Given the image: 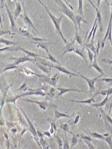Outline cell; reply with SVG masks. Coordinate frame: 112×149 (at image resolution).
Segmentation results:
<instances>
[{
    "mask_svg": "<svg viewBox=\"0 0 112 149\" xmlns=\"http://www.w3.org/2000/svg\"><path fill=\"white\" fill-rule=\"evenodd\" d=\"M72 140H71V145H70V148H73L74 146H75L76 144H78V135H76L74 134H72Z\"/></svg>",
    "mask_w": 112,
    "mask_h": 149,
    "instance_id": "e575fe53",
    "label": "cell"
},
{
    "mask_svg": "<svg viewBox=\"0 0 112 149\" xmlns=\"http://www.w3.org/2000/svg\"><path fill=\"white\" fill-rule=\"evenodd\" d=\"M40 138V144H41V146H43V148H45V146H47V142H45V140H44V138L43 137H41L39 138Z\"/></svg>",
    "mask_w": 112,
    "mask_h": 149,
    "instance_id": "c3c4849f",
    "label": "cell"
},
{
    "mask_svg": "<svg viewBox=\"0 0 112 149\" xmlns=\"http://www.w3.org/2000/svg\"><path fill=\"white\" fill-rule=\"evenodd\" d=\"M1 1L2 4H3V3H4V2H5V0H1Z\"/></svg>",
    "mask_w": 112,
    "mask_h": 149,
    "instance_id": "6125c7cd",
    "label": "cell"
},
{
    "mask_svg": "<svg viewBox=\"0 0 112 149\" xmlns=\"http://www.w3.org/2000/svg\"><path fill=\"white\" fill-rule=\"evenodd\" d=\"M3 22H2V17L1 15V13H0V27L3 28Z\"/></svg>",
    "mask_w": 112,
    "mask_h": 149,
    "instance_id": "91938a15",
    "label": "cell"
},
{
    "mask_svg": "<svg viewBox=\"0 0 112 149\" xmlns=\"http://www.w3.org/2000/svg\"><path fill=\"white\" fill-rule=\"evenodd\" d=\"M34 43L37 45L38 47H40L41 49H43L44 50H45L47 54L49 53V51L48 49V47H47V44L49 43H42V41H35Z\"/></svg>",
    "mask_w": 112,
    "mask_h": 149,
    "instance_id": "d4e9b609",
    "label": "cell"
},
{
    "mask_svg": "<svg viewBox=\"0 0 112 149\" xmlns=\"http://www.w3.org/2000/svg\"><path fill=\"white\" fill-rule=\"evenodd\" d=\"M97 18H95V21H94V23H93L92 28H91L90 32H89V34H88V37H87V38H86V43L90 42L91 39V37H92V34H93V31H94V29H95V26L97 25Z\"/></svg>",
    "mask_w": 112,
    "mask_h": 149,
    "instance_id": "d6a6232c",
    "label": "cell"
},
{
    "mask_svg": "<svg viewBox=\"0 0 112 149\" xmlns=\"http://www.w3.org/2000/svg\"><path fill=\"white\" fill-rule=\"evenodd\" d=\"M18 31H19L20 34L22 35V36L32 39V40L35 41H39H39H47V39H42V38H39V37H34L32 35L30 34V33H29L27 30L25 29H24V28L18 27Z\"/></svg>",
    "mask_w": 112,
    "mask_h": 149,
    "instance_id": "30bf717a",
    "label": "cell"
},
{
    "mask_svg": "<svg viewBox=\"0 0 112 149\" xmlns=\"http://www.w3.org/2000/svg\"><path fill=\"white\" fill-rule=\"evenodd\" d=\"M91 135L92 136L93 138H97V139L102 140H104V139H105V136L104 135H102V134L97 133V132H94V133H91Z\"/></svg>",
    "mask_w": 112,
    "mask_h": 149,
    "instance_id": "f35d334b",
    "label": "cell"
},
{
    "mask_svg": "<svg viewBox=\"0 0 112 149\" xmlns=\"http://www.w3.org/2000/svg\"><path fill=\"white\" fill-rule=\"evenodd\" d=\"M55 2L57 4L59 8V11L62 12L64 14L67 16L68 18H69L70 20H72L75 26V31H78V26L76 25V15L74 14V12H72V10L68 7L65 2L63 0H55Z\"/></svg>",
    "mask_w": 112,
    "mask_h": 149,
    "instance_id": "6da1fadb",
    "label": "cell"
},
{
    "mask_svg": "<svg viewBox=\"0 0 112 149\" xmlns=\"http://www.w3.org/2000/svg\"><path fill=\"white\" fill-rule=\"evenodd\" d=\"M22 100L26 101V102H28L33 103V104H36L40 107V109H41L43 111H46L47 107L49 106V103L44 102V101H35L32 100H29V99H22Z\"/></svg>",
    "mask_w": 112,
    "mask_h": 149,
    "instance_id": "4fadbf2b",
    "label": "cell"
},
{
    "mask_svg": "<svg viewBox=\"0 0 112 149\" xmlns=\"http://www.w3.org/2000/svg\"><path fill=\"white\" fill-rule=\"evenodd\" d=\"M80 120V115H77L74 120V125H76Z\"/></svg>",
    "mask_w": 112,
    "mask_h": 149,
    "instance_id": "db71d44e",
    "label": "cell"
},
{
    "mask_svg": "<svg viewBox=\"0 0 112 149\" xmlns=\"http://www.w3.org/2000/svg\"><path fill=\"white\" fill-rule=\"evenodd\" d=\"M14 32H12V31H4V30H0V37L2 36H4V35H14Z\"/></svg>",
    "mask_w": 112,
    "mask_h": 149,
    "instance_id": "ee69618b",
    "label": "cell"
},
{
    "mask_svg": "<svg viewBox=\"0 0 112 149\" xmlns=\"http://www.w3.org/2000/svg\"><path fill=\"white\" fill-rule=\"evenodd\" d=\"M12 85L11 86H8V88L6 89V90L4 91L3 94V96H2L1 98H0V116H1V111H2V108H3V105H4V103L6 102V95H7V92L8 90V89H9L10 87H11Z\"/></svg>",
    "mask_w": 112,
    "mask_h": 149,
    "instance_id": "44dd1931",
    "label": "cell"
},
{
    "mask_svg": "<svg viewBox=\"0 0 112 149\" xmlns=\"http://www.w3.org/2000/svg\"><path fill=\"white\" fill-rule=\"evenodd\" d=\"M95 11H96V18L97 19V23L99 24V29H100V31L103 32V22H102V16H101V14L100 10H99V8H97V6L95 8Z\"/></svg>",
    "mask_w": 112,
    "mask_h": 149,
    "instance_id": "ffe728a7",
    "label": "cell"
},
{
    "mask_svg": "<svg viewBox=\"0 0 112 149\" xmlns=\"http://www.w3.org/2000/svg\"><path fill=\"white\" fill-rule=\"evenodd\" d=\"M97 55L95 54V56H94V59H93V62L92 63V65H91V67H93V68H94V69L96 70V71L98 72V73H99L101 74H103V76H107V74H105L104 73V72H103L102 69H101V68L99 67V65H98V63H97Z\"/></svg>",
    "mask_w": 112,
    "mask_h": 149,
    "instance_id": "ac0fdd59",
    "label": "cell"
},
{
    "mask_svg": "<svg viewBox=\"0 0 112 149\" xmlns=\"http://www.w3.org/2000/svg\"><path fill=\"white\" fill-rule=\"evenodd\" d=\"M79 136L80 137V140H88V141H91V142L93 141V138H92L88 136H85V135H82V134H80Z\"/></svg>",
    "mask_w": 112,
    "mask_h": 149,
    "instance_id": "f6af8a7d",
    "label": "cell"
},
{
    "mask_svg": "<svg viewBox=\"0 0 112 149\" xmlns=\"http://www.w3.org/2000/svg\"><path fill=\"white\" fill-rule=\"evenodd\" d=\"M101 1H102V0H97V8L99 7V6H100V3H101ZM104 1H105V2H106V3H107V4H108V5H109V2H108V1H107V0H104Z\"/></svg>",
    "mask_w": 112,
    "mask_h": 149,
    "instance_id": "6f0895ef",
    "label": "cell"
},
{
    "mask_svg": "<svg viewBox=\"0 0 112 149\" xmlns=\"http://www.w3.org/2000/svg\"><path fill=\"white\" fill-rule=\"evenodd\" d=\"M37 1H38V2H39V3H40V4H41V6H42L43 8H44V7H45V4H44V3H43V2H42V1H41V0H37Z\"/></svg>",
    "mask_w": 112,
    "mask_h": 149,
    "instance_id": "94428289",
    "label": "cell"
},
{
    "mask_svg": "<svg viewBox=\"0 0 112 149\" xmlns=\"http://www.w3.org/2000/svg\"><path fill=\"white\" fill-rule=\"evenodd\" d=\"M63 1H64V2H65V3H66V4H67V6H68V7H69V8H70V9H71L72 10H74L73 6H72L71 5V4H70V3H69V1H68V0H63Z\"/></svg>",
    "mask_w": 112,
    "mask_h": 149,
    "instance_id": "11a10c76",
    "label": "cell"
},
{
    "mask_svg": "<svg viewBox=\"0 0 112 149\" xmlns=\"http://www.w3.org/2000/svg\"><path fill=\"white\" fill-rule=\"evenodd\" d=\"M42 78V79L45 81V82H47V84H49V85H51V86L55 87L57 85V81L59 78V75L58 74H55L54 75L51 76V77H48V76H44Z\"/></svg>",
    "mask_w": 112,
    "mask_h": 149,
    "instance_id": "8fae6325",
    "label": "cell"
},
{
    "mask_svg": "<svg viewBox=\"0 0 112 149\" xmlns=\"http://www.w3.org/2000/svg\"><path fill=\"white\" fill-rule=\"evenodd\" d=\"M111 26H112V2L111 3V14H110V18L109 20V24L107 26V29L105 33V35L104 36V38L102 39V41H101V49H103L104 47L105 43L107 39L110 41L111 46H112V37H111Z\"/></svg>",
    "mask_w": 112,
    "mask_h": 149,
    "instance_id": "8992f818",
    "label": "cell"
},
{
    "mask_svg": "<svg viewBox=\"0 0 112 149\" xmlns=\"http://www.w3.org/2000/svg\"><path fill=\"white\" fill-rule=\"evenodd\" d=\"M78 14H79L82 17H84V9L83 4L84 0H78Z\"/></svg>",
    "mask_w": 112,
    "mask_h": 149,
    "instance_id": "4316f807",
    "label": "cell"
},
{
    "mask_svg": "<svg viewBox=\"0 0 112 149\" xmlns=\"http://www.w3.org/2000/svg\"><path fill=\"white\" fill-rule=\"evenodd\" d=\"M109 96L107 95V96H105V98L103 99V100L101 101V102L95 103V104H92L91 105L93 107H97V108H101V107H103V106H105V105L106 104V103L107 102V101H108V100H109Z\"/></svg>",
    "mask_w": 112,
    "mask_h": 149,
    "instance_id": "83f0119b",
    "label": "cell"
},
{
    "mask_svg": "<svg viewBox=\"0 0 112 149\" xmlns=\"http://www.w3.org/2000/svg\"><path fill=\"white\" fill-rule=\"evenodd\" d=\"M101 62H102V63H105L106 64H108V65H112V60H110V59L103 58V59H101Z\"/></svg>",
    "mask_w": 112,
    "mask_h": 149,
    "instance_id": "f907efd6",
    "label": "cell"
},
{
    "mask_svg": "<svg viewBox=\"0 0 112 149\" xmlns=\"http://www.w3.org/2000/svg\"><path fill=\"white\" fill-rule=\"evenodd\" d=\"M55 90L54 87H52V88L49 90V92H47V94H46V95H45V96H46V99L47 100H51V99L55 96Z\"/></svg>",
    "mask_w": 112,
    "mask_h": 149,
    "instance_id": "4dcf8cb0",
    "label": "cell"
},
{
    "mask_svg": "<svg viewBox=\"0 0 112 149\" xmlns=\"http://www.w3.org/2000/svg\"><path fill=\"white\" fill-rule=\"evenodd\" d=\"M59 90V94L57 95V97H60L63 96L64 94H66L68 92H86V91L78 90V89H70V88H57Z\"/></svg>",
    "mask_w": 112,
    "mask_h": 149,
    "instance_id": "5bb4252c",
    "label": "cell"
},
{
    "mask_svg": "<svg viewBox=\"0 0 112 149\" xmlns=\"http://www.w3.org/2000/svg\"><path fill=\"white\" fill-rule=\"evenodd\" d=\"M48 121L50 122V123H51V125L52 126V127L54 128V130H55V131L56 132L57 130V125H56V123H55V120L53 121H49V120L48 119Z\"/></svg>",
    "mask_w": 112,
    "mask_h": 149,
    "instance_id": "f5cc1de1",
    "label": "cell"
},
{
    "mask_svg": "<svg viewBox=\"0 0 112 149\" xmlns=\"http://www.w3.org/2000/svg\"><path fill=\"white\" fill-rule=\"evenodd\" d=\"M86 51H87V53H88V58H89V61H90L91 63H92L93 62V59H94L95 55L96 54L93 53V52L91 51V49H89L88 48H86Z\"/></svg>",
    "mask_w": 112,
    "mask_h": 149,
    "instance_id": "ab89813d",
    "label": "cell"
},
{
    "mask_svg": "<svg viewBox=\"0 0 112 149\" xmlns=\"http://www.w3.org/2000/svg\"><path fill=\"white\" fill-rule=\"evenodd\" d=\"M54 115H55V119L54 120H58L60 118L62 117H67V118H70L71 116L68 115V114L64 113H61V112L58 111L57 110L54 111Z\"/></svg>",
    "mask_w": 112,
    "mask_h": 149,
    "instance_id": "484cf974",
    "label": "cell"
},
{
    "mask_svg": "<svg viewBox=\"0 0 112 149\" xmlns=\"http://www.w3.org/2000/svg\"><path fill=\"white\" fill-rule=\"evenodd\" d=\"M104 140L109 145V148L112 149V135H107L105 136Z\"/></svg>",
    "mask_w": 112,
    "mask_h": 149,
    "instance_id": "74e56055",
    "label": "cell"
},
{
    "mask_svg": "<svg viewBox=\"0 0 112 149\" xmlns=\"http://www.w3.org/2000/svg\"><path fill=\"white\" fill-rule=\"evenodd\" d=\"M43 135L44 136H46L48 138H51V134L49 131H47V132H43Z\"/></svg>",
    "mask_w": 112,
    "mask_h": 149,
    "instance_id": "9f6ffc18",
    "label": "cell"
},
{
    "mask_svg": "<svg viewBox=\"0 0 112 149\" xmlns=\"http://www.w3.org/2000/svg\"><path fill=\"white\" fill-rule=\"evenodd\" d=\"M56 139H57V144H58V146H59V149L61 148H63V140H62L61 138H59V136H56Z\"/></svg>",
    "mask_w": 112,
    "mask_h": 149,
    "instance_id": "bcb514c9",
    "label": "cell"
},
{
    "mask_svg": "<svg viewBox=\"0 0 112 149\" xmlns=\"http://www.w3.org/2000/svg\"><path fill=\"white\" fill-rule=\"evenodd\" d=\"M84 143L88 146V148L90 149H95V147L94 146V145L91 143V141H88V140H84Z\"/></svg>",
    "mask_w": 112,
    "mask_h": 149,
    "instance_id": "7dc6e473",
    "label": "cell"
},
{
    "mask_svg": "<svg viewBox=\"0 0 112 149\" xmlns=\"http://www.w3.org/2000/svg\"><path fill=\"white\" fill-rule=\"evenodd\" d=\"M21 111L22 112V114H23V115L24 116V117H25V119L26 120V121H27V123L28 125V127H29V131H30V132L31 134H32L33 137H34V138L35 139V140H36V142L38 143V144L39 146H41V144L40 142H39L38 141V139H37V138H38V136H37V130L35 129V126L34 125H33V123L31 122V121L30 120V119H29V117L27 116V115H26L25 112H24L22 109H21Z\"/></svg>",
    "mask_w": 112,
    "mask_h": 149,
    "instance_id": "ba28073f",
    "label": "cell"
},
{
    "mask_svg": "<svg viewBox=\"0 0 112 149\" xmlns=\"http://www.w3.org/2000/svg\"><path fill=\"white\" fill-rule=\"evenodd\" d=\"M21 3H22V8H23V9H24V13L21 16L22 20H23V22L26 24V25L28 26V27H30L31 29H32L34 30L37 33H39L38 30L37 29L36 26H35V24H33L32 20H31L30 18H29L27 12H26L25 6H24V0L21 2Z\"/></svg>",
    "mask_w": 112,
    "mask_h": 149,
    "instance_id": "52a82bcc",
    "label": "cell"
},
{
    "mask_svg": "<svg viewBox=\"0 0 112 149\" xmlns=\"http://www.w3.org/2000/svg\"><path fill=\"white\" fill-rule=\"evenodd\" d=\"M40 63L42 64V65H44L45 66H47V67H51V68H53V69H57L58 71L61 72V73H64V74H67V75L70 76V77H80L79 75H78V74L77 73H74L71 72L69 70H68L67 69H66L65 67H63L62 65H50V64H49L48 63H47V62H45V61H40Z\"/></svg>",
    "mask_w": 112,
    "mask_h": 149,
    "instance_id": "277c9868",
    "label": "cell"
},
{
    "mask_svg": "<svg viewBox=\"0 0 112 149\" xmlns=\"http://www.w3.org/2000/svg\"><path fill=\"white\" fill-rule=\"evenodd\" d=\"M74 52L75 53V54H77V55L80 56L81 57V58H82L84 59V61L86 62V63H88V62H87L86 58L84 56V54H83V51H82V49L81 48H79V47H76L75 49H74Z\"/></svg>",
    "mask_w": 112,
    "mask_h": 149,
    "instance_id": "1f68e13d",
    "label": "cell"
},
{
    "mask_svg": "<svg viewBox=\"0 0 112 149\" xmlns=\"http://www.w3.org/2000/svg\"><path fill=\"white\" fill-rule=\"evenodd\" d=\"M47 59L49 60V61H51V62H52L53 63L55 64V65H61V64H60L59 62H58L57 60L55 58V57L53 56L49 52L47 54Z\"/></svg>",
    "mask_w": 112,
    "mask_h": 149,
    "instance_id": "8d00e7d4",
    "label": "cell"
},
{
    "mask_svg": "<svg viewBox=\"0 0 112 149\" xmlns=\"http://www.w3.org/2000/svg\"><path fill=\"white\" fill-rule=\"evenodd\" d=\"M27 90H28V92H26L25 93H22V94L18 95V96H14V97H13V98H8L7 100H6V101H7L8 102H12V103H14V104H16V100H17L18 99L21 98V97L30 96V95H37V96H45V95H46V94H45L44 92L41 91V88L35 89V90L28 88Z\"/></svg>",
    "mask_w": 112,
    "mask_h": 149,
    "instance_id": "3957f363",
    "label": "cell"
},
{
    "mask_svg": "<svg viewBox=\"0 0 112 149\" xmlns=\"http://www.w3.org/2000/svg\"><path fill=\"white\" fill-rule=\"evenodd\" d=\"M10 59L14 60V64L16 65H19L20 64L25 63V62H31V63H35L37 61V58H34L28 56L27 55L24 56L22 57H14V58H10Z\"/></svg>",
    "mask_w": 112,
    "mask_h": 149,
    "instance_id": "9c48e42d",
    "label": "cell"
},
{
    "mask_svg": "<svg viewBox=\"0 0 112 149\" xmlns=\"http://www.w3.org/2000/svg\"><path fill=\"white\" fill-rule=\"evenodd\" d=\"M74 39H75L76 42L78 43V44L79 45H82V39L79 35L78 34V31H76L75 33V37H74Z\"/></svg>",
    "mask_w": 112,
    "mask_h": 149,
    "instance_id": "60d3db41",
    "label": "cell"
},
{
    "mask_svg": "<svg viewBox=\"0 0 112 149\" xmlns=\"http://www.w3.org/2000/svg\"><path fill=\"white\" fill-rule=\"evenodd\" d=\"M99 81H104L105 83H112V78H103L99 79Z\"/></svg>",
    "mask_w": 112,
    "mask_h": 149,
    "instance_id": "681fc988",
    "label": "cell"
},
{
    "mask_svg": "<svg viewBox=\"0 0 112 149\" xmlns=\"http://www.w3.org/2000/svg\"><path fill=\"white\" fill-rule=\"evenodd\" d=\"M44 8L45 9V10L47 11V13L48 14L49 18H50V19L51 20V21H52V22H53V26H54V27L55 29L56 32L57 33L58 35H59L60 37H61L62 40H63L64 42L66 44V43H68V41H67V39L65 38V37L64 36V35L62 32L61 27H60V25H61V22L62 21V19H63V18H64V15L60 16L59 17L57 18V17H56L55 16L53 15V14L51 13L50 11H49V9L47 8L46 6H45Z\"/></svg>",
    "mask_w": 112,
    "mask_h": 149,
    "instance_id": "7a4b0ae2",
    "label": "cell"
},
{
    "mask_svg": "<svg viewBox=\"0 0 112 149\" xmlns=\"http://www.w3.org/2000/svg\"><path fill=\"white\" fill-rule=\"evenodd\" d=\"M35 63H36L37 67H39V69L41 70L43 72H44L45 73L49 74L51 73V67H47V66L42 65V64H41V63H38L37 62H36Z\"/></svg>",
    "mask_w": 112,
    "mask_h": 149,
    "instance_id": "603a6c76",
    "label": "cell"
},
{
    "mask_svg": "<svg viewBox=\"0 0 112 149\" xmlns=\"http://www.w3.org/2000/svg\"><path fill=\"white\" fill-rule=\"evenodd\" d=\"M63 148L64 149H69L70 148V146L68 142L67 136H66V134H65V138L64 139V144H63Z\"/></svg>",
    "mask_w": 112,
    "mask_h": 149,
    "instance_id": "7bdbcfd3",
    "label": "cell"
},
{
    "mask_svg": "<svg viewBox=\"0 0 112 149\" xmlns=\"http://www.w3.org/2000/svg\"><path fill=\"white\" fill-rule=\"evenodd\" d=\"M65 100L70 101V102H76V103H80V104H92L93 102H95V96H93L91 98L86 99L85 100H71V99H66L64 98Z\"/></svg>",
    "mask_w": 112,
    "mask_h": 149,
    "instance_id": "d6986e66",
    "label": "cell"
},
{
    "mask_svg": "<svg viewBox=\"0 0 112 149\" xmlns=\"http://www.w3.org/2000/svg\"><path fill=\"white\" fill-rule=\"evenodd\" d=\"M78 75H79L80 77H81L82 79H83L86 81V82L87 83V84H88V86L89 92L90 93H93V92H95V83H96L97 81H98L99 78H101V77L103 76V74H100L99 75L97 76L96 77L93 78V79H89L88 77H86L84 76L83 74H82L81 73H78Z\"/></svg>",
    "mask_w": 112,
    "mask_h": 149,
    "instance_id": "5b68a950",
    "label": "cell"
},
{
    "mask_svg": "<svg viewBox=\"0 0 112 149\" xmlns=\"http://www.w3.org/2000/svg\"><path fill=\"white\" fill-rule=\"evenodd\" d=\"M0 43L1 44H4L7 46H10V45H16V43L14 41L8 40V39H6L4 38H0Z\"/></svg>",
    "mask_w": 112,
    "mask_h": 149,
    "instance_id": "836d02e7",
    "label": "cell"
},
{
    "mask_svg": "<svg viewBox=\"0 0 112 149\" xmlns=\"http://www.w3.org/2000/svg\"><path fill=\"white\" fill-rule=\"evenodd\" d=\"M2 73H3V71H2V70L0 69V74H1Z\"/></svg>",
    "mask_w": 112,
    "mask_h": 149,
    "instance_id": "be15d7a7",
    "label": "cell"
},
{
    "mask_svg": "<svg viewBox=\"0 0 112 149\" xmlns=\"http://www.w3.org/2000/svg\"><path fill=\"white\" fill-rule=\"evenodd\" d=\"M14 1L16 3V2H17V0H14Z\"/></svg>",
    "mask_w": 112,
    "mask_h": 149,
    "instance_id": "e7e4bbea",
    "label": "cell"
},
{
    "mask_svg": "<svg viewBox=\"0 0 112 149\" xmlns=\"http://www.w3.org/2000/svg\"><path fill=\"white\" fill-rule=\"evenodd\" d=\"M55 132V131L54 128H53V127H52V126L51 125V127H50V129H49V132H50L51 135H52V134H54V132Z\"/></svg>",
    "mask_w": 112,
    "mask_h": 149,
    "instance_id": "680465c9",
    "label": "cell"
},
{
    "mask_svg": "<svg viewBox=\"0 0 112 149\" xmlns=\"http://www.w3.org/2000/svg\"><path fill=\"white\" fill-rule=\"evenodd\" d=\"M19 51L18 47H13V46H7L5 47H2L0 48V52H17Z\"/></svg>",
    "mask_w": 112,
    "mask_h": 149,
    "instance_id": "f546056e",
    "label": "cell"
},
{
    "mask_svg": "<svg viewBox=\"0 0 112 149\" xmlns=\"http://www.w3.org/2000/svg\"><path fill=\"white\" fill-rule=\"evenodd\" d=\"M75 20H76V25H77V26L78 27V29H79L80 31H81V23L82 22H84V23H86V24L87 23V22L84 20V17H82V16L79 15V14L76 15Z\"/></svg>",
    "mask_w": 112,
    "mask_h": 149,
    "instance_id": "7402d4cb",
    "label": "cell"
},
{
    "mask_svg": "<svg viewBox=\"0 0 112 149\" xmlns=\"http://www.w3.org/2000/svg\"><path fill=\"white\" fill-rule=\"evenodd\" d=\"M18 68V66L14 65V63H12V64H9V65H8L6 67L4 68V69L2 70V71H3V73L4 72L7 71H10V70H14V69H16Z\"/></svg>",
    "mask_w": 112,
    "mask_h": 149,
    "instance_id": "d590c367",
    "label": "cell"
},
{
    "mask_svg": "<svg viewBox=\"0 0 112 149\" xmlns=\"http://www.w3.org/2000/svg\"><path fill=\"white\" fill-rule=\"evenodd\" d=\"M100 48H101V41H98V43H97V46L96 47V52H97V54L98 55V54L99 52V49Z\"/></svg>",
    "mask_w": 112,
    "mask_h": 149,
    "instance_id": "816d5d0a",
    "label": "cell"
},
{
    "mask_svg": "<svg viewBox=\"0 0 112 149\" xmlns=\"http://www.w3.org/2000/svg\"><path fill=\"white\" fill-rule=\"evenodd\" d=\"M99 109H100L101 114H102L103 119H104V121L105 122V123H106V125L109 126V124H111V125H112V119H111V118L109 117V116L107 115V114L105 113V112L103 111L102 109H101V108H99Z\"/></svg>",
    "mask_w": 112,
    "mask_h": 149,
    "instance_id": "cb8c5ba5",
    "label": "cell"
},
{
    "mask_svg": "<svg viewBox=\"0 0 112 149\" xmlns=\"http://www.w3.org/2000/svg\"><path fill=\"white\" fill-rule=\"evenodd\" d=\"M20 72H21L22 73H23L26 76H37L40 78L43 77L45 76V75H43V74H39L35 73V72H33L32 71V70L29 69L28 68H26V67L22 68L21 70H20Z\"/></svg>",
    "mask_w": 112,
    "mask_h": 149,
    "instance_id": "2e32d148",
    "label": "cell"
},
{
    "mask_svg": "<svg viewBox=\"0 0 112 149\" xmlns=\"http://www.w3.org/2000/svg\"><path fill=\"white\" fill-rule=\"evenodd\" d=\"M16 8L14 10V17L15 20L17 19L18 16L21 15V13L22 12V3L20 1L16 2Z\"/></svg>",
    "mask_w": 112,
    "mask_h": 149,
    "instance_id": "e0dca14e",
    "label": "cell"
},
{
    "mask_svg": "<svg viewBox=\"0 0 112 149\" xmlns=\"http://www.w3.org/2000/svg\"><path fill=\"white\" fill-rule=\"evenodd\" d=\"M5 7H6V11H7L8 16V17H9L10 24H11V27L12 29H13L14 31H16V22H15V19H14L13 14H12V12H10L9 8L8 7V6L6 5V4H5Z\"/></svg>",
    "mask_w": 112,
    "mask_h": 149,
    "instance_id": "9a60e30c",
    "label": "cell"
},
{
    "mask_svg": "<svg viewBox=\"0 0 112 149\" xmlns=\"http://www.w3.org/2000/svg\"><path fill=\"white\" fill-rule=\"evenodd\" d=\"M99 94L102 95V96H107V95H108V96H110V95L112 94V88L107 89V90H102V91H100V92L95 93L94 96L96 97L97 95H99Z\"/></svg>",
    "mask_w": 112,
    "mask_h": 149,
    "instance_id": "f1b7e54d",
    "label": "cell"
},
{
    "mask_svg": "<svg viewBox=\"0 0 112 149\" xmlns=\"http://www.w3.org/2000/svg\"><path fill=\"white\" fill-rule=\"evenodd\" d=\"M75 43H76V40H75V39L74 38V39L71 41V42H70V43L68 42L67 43H66V46L64 47V52L62 54V57H63L67 53L74 52V49H75V47H76Z\"/></svg>",
    "mask_w": 112,
    "mask_h": 149,
    "instance_id": "7c38bea8",
    "label": "cell"
},
{
    "mask_svg": "<svg viewBox=\"0 0 112 149\" xmlns=\"http://www.w3.org/2000/svg\"><path fill=\"white\" fill-rule=\"evenodd\" d=\"M60 128H61L62 130H63L64 132H69L70 134H72L71 132L69 130V126H68V123H63V124H61V125H60Z\"/></svg>",
    "mask_w": 112,
    "mask_h": 149,
    "instance_id": "b9f144b4",
    "label": "cell"
}]
</instances>
